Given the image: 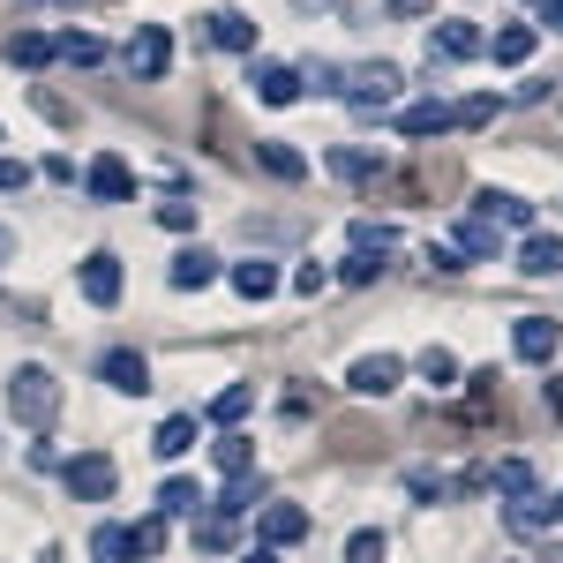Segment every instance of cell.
<instances>
[{"label":"cell","mask_w":563,"mask_h":563,"mask_svg":"<svg viewBox=\"0 0 563 563\" xmlns=\"http://www.w3.org/2000/svg\"><path fill=\"white\" fill-rule=\"evenodd\" d=\"M8 413L23 421V429H53V413H60V384H53V368H15L8 376Z\"/></svg>","instance_id":"6da1fadb"},{"label":"cell","mask_w":563,"mask_h":563,"mask_svg":"<svg viewBox=\"0 0 563 563\" xmlns=\"http://www.w3.org/2000/svg\"><path fill=\"white\" fill-rule=\"evenodd\" d=\"M398 84H406V76H398L390 60H361V68L339 76V98H346L353 113H384L390 98H398Z\"/></svg>","instance_id":"7a4b0ae2"},{"label":"cell","mask_w":563,"mask_h":563,"mask_svg":"<svg viewBox=\"0 0 563 563\" xmlns=\"http://www.w3.org/2000/svg\"><path fill=\"white\" fill-rule=\"evenodd\" d=\"M60 481H68V496H76V504H106L121 474H113V459H106V451H76V459L60 466Z\"/></svg>","instance_id":"3957f363"},{"label":"cell","mask_w":563,"mask_h":563,"mask_svg":"<svg viewBox=\"0 0 563 563\" xmlns=\"http://www.w3.org/2000/svg\"><path fill=\"white\" fill-rule=\"evenodd\" d=\"M121 60H129L135 84H158V76H166V60H174V38H166V23H143V31L121 45Z\"/></svg>","instance_id":"277c9868"},{"label":"cell","mask_w":563,"mask_h":563,"mask_svg":"<svg viewBox=\"0 0 563 563\" xmlns=\"http://www.w3.org/2000/svg\"><path fill=\"white\" fill-rule=\"evenodd\" d=\"M556 346H563V323H556V316H519V331H511V353H519V361L549 368Z\"/></svg>","instance_id":"5b68a950"},{"label":"cell","mask_w":563,"mask_h":563,"mask_svg":"<svg viewBox=\"0 0 563 563\" xmlns=\"http://www.w3.org/2000/svg\"><path fill=\"white\" fill-rule=\"evenodd\" d=\"M429 60H481V23L443 15V23L429 31Z\"/></svg>","instance_id":"8992f818"},{"label":"cell","mask_w":563,"mask_h":563,"mask_svg":"<svg viewBox=\"0 0 563 563\" xmlns=\"http://www.w3.org/2000/svg\"><path fill=\"white\" fill-rule=\"evenodd\" d=\"M84 188H90V203H129L135 196V174H129V158H90V174H84Z\"/></svg>","instance_id":"52a82bcc"},{"label":"cell","mask_w":563,"mask_h":563,"mask_svg":"<svg viewBox=\"0 0 563 563\" xmlns=\"http://www.w3.org/2000/svg\"><path fill=\"white\" fill-rule=\"evenodd\" d=\"M398 376H406V361L398 353H361L346 368V384L361 390V398H384V390H398Z\"/></svg>","instance_id":"ba28073f"},{"label":"cell","mask_w":563,"mask_h":563,"mask_svg":"<svg viewBox=\"0 0 563 563\" xmlns=\"http://www.w3.org/2000/svg\"><path fill=\"white\" fill-rule=\"evenodd\" d=\"M98 376H106L113 390H129V398H143V390H151V361H143L135 346H113L106 361H98Z\"/></svg>","instance_id":"9c48e42d"},{"label":"cell","mask_w":563,"mask_h":563,"mask_svg":"<svg viewBox=\"0 0 563 563\" xmlns=\"http://www.w3.org/2000/svg\"><path fill=\"white\" fill-rule=\"evenodd\" d=\"M474 218H488V225H519V233H533V203H526V196H511V188H481V196H474Z\"/></svg>","instance_id":"30bf717a"},{"label":"cell","mask_w":563,"mask_h":563,"mask_svg":"<svg viewBox=\"0 0 563 563\" xmlns=\"http://www.w3.org/2000/svg\"><path fill=\"white\" fill-rule=\"evenodd\" d=\"M249 84H256L263 106H294V98H301V68H286V60H256Z\"/></svg>","instance_id":"8fae6325"},{"label":"cell","mask_w":563,"mask_h":563,"mask_svg":"<svg viewBox=\"0 0 563 563\" xmlns=\"http://www.w3.org/2000/svg\"><path fill=\"white\" fill-rule=\"evenodd\" d=\"M84 301L90 308H113V301H121V256H106V249L84 256Z\"/></svg>","instance_id":"7c38bea8"},{"label":"cell","mask_w":563,"mask_h":563,"mask_svg":"<svg viewBox=\"0 0 563 563\" xmlns=\"http://www.w3.org/2000/svg\"><path fill=\"white\" fill-rule=\"evenodd\" d=\"M519 271L526 278H563V233H526L519 241Z\"/></svg>","instance_id":"4fadbf2b"},{"label":"cell","mask_w":563,"mask_h":563,"mask_svg":"<svg viewBox=\"0 0 563 563\" xmlns=\"http://www.w3.org/2000/svg\"><path fill=\"white\" fill-rule=\"evenodd\" d=\"M211 278H218V256H211V249H180L174 271H166V286H174V294H203Z\"/></svg>","instance_id":"5bb4252c"},{"label":"cell","mask_w":563,"mask_h":563,"mask_svg":"<svg viewBox=\"0 0 563 563\" xmlns=\"http://www.w3.org/2000/svg\"><path fill=\"white\" fill-rule=\"evenodd\" d=\"M301 533H308L301 504H263V549H294Z\"/></svg>","instance_id":"9a60e30c"},{"label":"cell","mask_w":563,"mask_h":563,"mask_svg":"<svg viewBox=\"0 0 563 563\" xmlns=\"http://www.w3.org/2000/svg\"><path fill=\"white\" fill-rule=\"evenodd\" d=\"M481 53H488L496 68H519L526 53H533V23H504L496 38H481Z\"/></svg>","instance_id":"2e32d148"},{"label":"cell","mask_w":563,"mask_h":563,"mask_svg":"<svg viewBox=\"0 0 563 563\" xmlns=\"http://www.w3.org/2000/svg\"><path fill=\"white\" fill-rule=\"evenodd\" d=\"M233 294H241V301H271V294H278V263H263V256L233 263Z\"/></svg>","instance_id":"e0dca14e"},{"label":"cell","mask_w":563,"mask_h":563,"mask_svg":"<svg viewBox=\"0 0 563 563\" xmlns=\"http://www.w3.org/2000/svg\"><path fill=\"white\" fill-rule=\"evenodd\" d=\"M211 45H225V53H256V23H249L241 8H218L211 15Z\"/></svg>","instance_id":"ac0fdd59"},{"label":"cell","mask_w":563,"mask_h":563,"mask_svg":"<svg viewBox=\"0 0 563 563\" xmlns=\"http://www.w3.org/2000/svg\"><path fill=\"white\" fill-rule=\"evenodd\" d=\"M443 129H451V106H443V98H421V106L398 113V135H413V143H421V135H443Z\"/></svg>","instance_id":"d6986e66"},{"label":"cell","mask_w":563,"mask_h":563,"mask_svg":"<svg viewBox=\"0 0 563 563\" xmlns=\"http://www.w3.org/2000/svg\"><path fill=\"white\" fill-rule=\"evenodd\" d=\"M151 451H158V459H188V451H196V413H174V421H158Z\"/></svg>","instance_id":"ffe728a7"},{"label":"cell","mask_w":563,"mask_h":563,"mask_svg":"<svg viewBox=\"0 0 563 563\" xmlns=\"http://www.w3.org/2000/svg\"><path fill=\"white\" fill-rule=\"evenodd\" d=\"M211 459H218V474H225V481H233V474H256V443H249V435H233V429L218 435Z\"/></svg>","instance_id":"44dd1931"},{"label":"cell","mask_w":563,"mask_h":563,"mask_svg":"<svg viewBox=\"0 0 563 563\" xmlns=\"http://www.w3.org/2000/svg\"><path fill=\"white\" fill-rule=\"evenodd\" d=\"M53 60H68V68H98L106 45L90 38V31H60V38H53Z\"/></svg>","instance_id":"7402d4cb"},{"label":"cell","mask_w":563,"mask_h":563,"mask_svg":"<svg viewBox=\"0 0 563 563\" xmlns=\"http://www.w3.org/2000/svg\"><path fill=\"white\" fill-rule=\"evenodd\" d=\"M203 504H211V496H203L196 481H166V488H158V511H166V519H196Z\"/></svg>","instance_id":"603a6c76"},{"label":"cell","mask_w":563,"mask_h":563,"mask_svg":"<svg viewBox=\"0 0 563 563\" xmlns=\"http://www.w3.org/2000/svg\"><path fill=\"white\" fill-rule=\"evenodd\" d=\"M256 496H263V481H256V474H233V481H225V496H218L211 511H218V519H241V511H256Z\"/></svg>","instance_id":"cb8c5ba5"},{"label":"cell","mask_w":563,"mask_h":563,"mask_svg":"<svg viewBox=\"0 0 563 563\" xmlns=\"http://www.w3.org/2000/svg\"><path fill=\"white\" fill-rule=\"evenodd\" d=\"M256 158H263V174H278V180H301L308 174V158L294 151V143H278V135H271V143H256Z\"/></svg>","instance_id":"d4e9b609"},{"label":"cell","mask_w":563,"mask_h":563,"mask_svg":"<svg viewBox=\"0 0 563 563\" xmlns=\"http://www.w3.org/2000/svg\"><path fill=\"white\" fill-rule=\"evenodd\" d=\"M496 249H504V233H496L488 218H466V225H459V256L488 263V256H496Z\"/></svg>","instance_id":"484cf974"},{"label":"cell","mask_w":563,"mask_h":563,"mask_svg":"<svg viewBox=\"0 0 563 563\" xmlns=\"http://www.w3.org/2000/svg\"><path fill=\"white\" fill-rule=\"evenodd\" d=\"M249 406H256V390H249V384H225L211 398V421H218V429H233V421H249Z\"/></svg>","instance_id":"4316f807"},{"label":"cell","mask_w":563,"mask_h":563,"mask_svg":"<svg viewBox=\"0 0 563 563\" xmlns=\"http://www.w3.org/2000/svg\"><path fill=\"white\" fill-rule=\"evenodd\" d=\"M90 556H98V563H135L129 526H98V533H90Z\"/></svg>","instance_id":"83f0119b"},{"label":"cell","mask_w":563,"mask_h":563,"mask_svg":"<svg viewBox=\"0 0 563 563\" xmlns=\"http://www.w3.org/2000/svg\"><path fill=\"white\" fill-rule=\"evenodd\" d=\"M8 60H15V68H45V60H53V38H45V31H15V38H8Z\"/></svg>","instance_id":"f1b7e54d"},{"label":"cell","mask_w":563,"mask_h":563,"mask_svg":"<svg viewBox=\"0 0 563 563\" xmlns=\"http://www.w3.org/2000/svg\"><path fill=\"white\" fill-rule=\"evenodd\" d=\"M496 488H504L511 504H526V496H541V481H533V466H526V459H504V466H496Z\"/></svg>","instance_id":"f546056e"},{"label":"cell","mask_w":563,"mask_h":563,"mask_svg":"<svg viewBox=\"0 0 563 563\" xmlns=\"http://www.w3.org/2000/svg\"><path fill=\"white\" fill-rule=\"evenodd\" d=\"M421 376H429L435 390H451V384H459V353H451V346H429V353H421Z\"/></svg>","instance_id":"4dcf8cb0"},{"label":"cell","mask_w":563,"mask_h":563,"mask_svg":"<svg viewBox=\"0 0 563 563\" xmlns=\"http://www.w3.org/2000/svg\"><path fill=\"white\" fill-rule=\"evenodd\" d=\"M376 166H384L376 151H331V174H346V180H368Z\"/></svg>","instance_id":"1f68e13d"},{"label":"cell","mask_w":563,"mask_h":563,"mask_svg":"<svg viewBox=\"0 0 563 563\" xmlns=\"http://www.w3.org/2000/svg\"><path fill=\"white\" fill-rule=\"evenodd\" d=\"M339 76H346L339 60H308V68H301V90H323V98H339Z\"/></svg>","instance_id":"d6a6232c"},{"label":"cell","mask_w":563,"mask_h":563,"mask_svg":"<svg viewBox=\"0 0 563 563\" xmlns=\"http://www.w3.org/2000/svg\"><path fill=\"white\" fill-rule=\"evenodd\" d=\"M158 225H166V233H196V203H188V196H166V203H158Z\"/></svg>","instance_id":"836d02e7"},{"label":"cell","mask_w":563,"mask_h":563,"mask_svg":"<svg viewBox=\"0 0 563 563\" xmlns=\"http://www.w3.org/2000/svg\"><path fill=\"white\" fill-rule=\"evenodd\" d=\"M496 121V98H466V106H451V129H488Z\"/></svg>","instance_id":"e575fe53"},{"label":"cell","mask_w":563,"mask_h":563,"mask_svg":"<svg viewBox=\"0 0 563 563\" xmlns=\"http://www.w3.org/2000/svg\"><path fill=\"white\" fill-rule=\"evenodd\" d=\"M390 241H398L390 225H368V218L353 225V249H361V256H390Z\"/></svg>","instance_id":"d590c367"},{"label":"cell","mask_w":563,"mask_h":563,"mask_svg":"<svg viewBox=\"0 0 563 563\" xmlns=\"http://www.w3.org/2000/svg\"><path fill=\"white\" fill-rule=\"evenodd\" d=\"M129 541H135V556H158V549H166V519H135Z\"/></svg>","instance_id":"8d00e7d4"},{"label":"cell","mask_w":563,"mask_h":563,"mask_svg":"<svg viewBox=\"0 0 563 563\" xmlns=\"http://www.w3.org/2000/svg\"><path fill=\"white\" fill-rule=\"evenodd\" d=\"M346 563H384V533H376V526H361V533L346 541Z\"/></svg>","instance_id":"74e56055"},{"label":"cell","mask_w":563,"mask_h":563,"mask_svg":"<svg viewBox=\"0 0 563 563\" xmlns=\"http://www.w3.org/2000/svg\"><path fill=\"white\" fill-rule=\"evenodd\" d=\"M376 271H384V256H361V249H353V256H346V271H339V278H346V286H368Z\"/></svg>","instance_id":"f35d334b"},{"label":"cell","mask_w":563,"mask_h":563,"mask_svg":"<svg viewBox=\"0 0 563 563\" xmlns=\"http://www.w3.org/2000/svg\"><path fill=\"white\" fill-rule=\"evenodd\" d=\"M225 541H233V519H218V511H211V519L196 526V549H225Z\"/></svg>","instance_id":"ab89813d"},{"label":"cell","mask_w":563,"mask_h":563,"mask_svg":"<svg viewBox=\"0 0 563 563\" xmlns=\"http://www.w3.org/2000/svg\"><path fill=\"white\" fill-rule=\"evenodd\" d=\"M323 286H331V271H323V263H301V271H294V294H308V301H316Z\"/></svg>","instance_id":"60d3db41"},{"label":"cell","mask_w":563,"mask_h":563,"mask_svg":"<svg viewBox=\"0 0 563 563\" xmlns=\"http://www.w3.org/2000/svg\"><path fill=\"white\" fill-rule=\"evenodd\" d=\"M31 188V166L23 158H0V196H23Z\"/></svg>","instance_id":"b9f144b4"},{"label":"cell","mask_w":563,"mask_h":563,"mask_svg":"<svg viewBox=\"0 0 563 563\" xmlns=\"http://www.w3.org/2000/svg\"><path fill=\"white\" fill-rule=\"evenodd\" d=\"M541 31H556V38H563V0H541Z\"/></svg>","instance_id":"7bdbcfd3"},{"label":"cell","mask_w":563,"mask_h":563,"mask_svg":"<svg viewBox=\"0 0 563 563\" xmlns=\"http://www.w3.org/2000/svg\"><path fill=\"white\" fill-rule=\"evenodd\" d=\"M8 256H15V233H8V225H0V271H8Z\"/></svg>","instance_id":"ee69618b"},{"label":"cell","mask_w":563,"mask_h":563,"mask_svg":"<svg viewBox=\"0 0 563 563\" xmlns=\"http://www.w3.org/2000/svg\"><path fill=\"white\" fill-rule=\"evenodd\" d=\"M241 563H278V549H249V556H241Z\"/></svg>","instance_id":"f6af8a7d"},{"label":"cell","mask_w":563,"mask_h":563,"mask_svg":"<svg viewBox=\"0 0 563 563\" xmlns=\"http://www.w3.org/2000/svg\"><path fill=\"white\" fill-rule=\"evenodd\" d=\"M549 511H556V519H563V496H549Z\"/></svg>","instance_id":"bcb514c9"},{"label":"cell","mask_w":563,"mask_h":563,"mask_svg":"<svg viewBox=\"0 0 563 563\" xmlns=\"http://www.w3.org/2000/svg\"><path fill=\"white\" fill-rule=\"evenodd\" d=\"M390 8H413V0H390Z\"/></svg>","instance_id":"7dc6e473"},{"label":"cell","mask_w":563,"mask_h":563,"mask_svg":"<svg viewBox=\"0 0 563 563\" xmlns=\"http://www.w3.org/2000/svg\"><path fill=\"white\" fill-rule=\"evenodd\" d=\"M556 563H563V549H556Z\"/></svg>","instance_id":"c3c4849f"}]
</instances>
